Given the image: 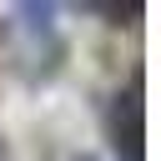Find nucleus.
I'll use <instances>...</instances> for the list:
<instances>
[{"label": "nucleus", "mask_w": 161, "mask_h": 161, "mask_svg": "<svg viewBox=\"0 0 161 161\" xmlns=\"http://www.w3.org/2000/svg\"><path fill=\"white\" fill-rule=\"evenodd\" d=\"M0 35H5V45H10V60H15V70L35 86V80H50L55 70H60V60H65V35H60V25H55V5H15L10 15H5V25H0Z\"/></svg>", "instance_id": "obj_1"}, {"label": "nucleus", "mask_w": 161, "mask_h": 161, "mask_svg": "<svg viewBox=\"0 0 161 161\" xmlns=\"http://www.w3.org/2000/svg\"><path fill=\"white\" fill-rule=\"evenodd\" d=\"M106 141H111L116 161H146V75H141V65L106 106Z\"/></svg>", "instance_id": "obj_2"}, {"label": "nucleus", "mask_w": 161, "mask_h": 161, "mask_svg": "<svg viewBox=\"0 0 161 161\" xmlns=\"http://www.w3.org/2000/svg\"><path fill=\"white\" fill-rule=\"evenodd\" d=\"M75 161H101V156H75Z\"/></svg>", "instance_id": "obj_3"}]
</instances>
